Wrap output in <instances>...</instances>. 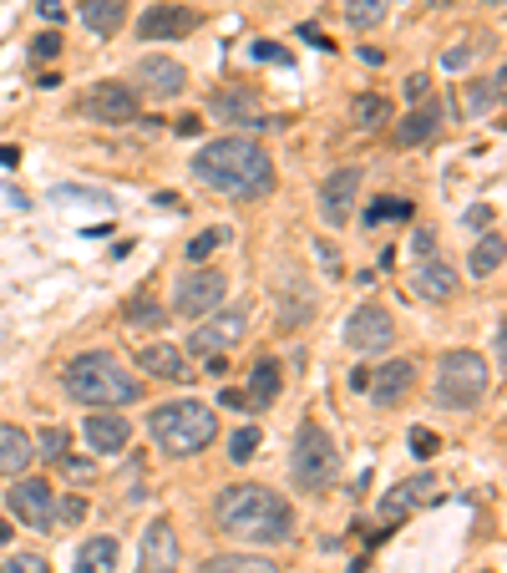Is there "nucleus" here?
<instances>
[{
    "label": "nucleus",
    "instance_id": "obj_8",
    "mask_svg": "<svg viewBox=\"0 0 507 573\" xmlns=\"http://www.w3.org/2000/svg\"><path fill=\"white\" fill-rule=\"evenodd\" d=\"M5 503H11V513L26 528H36V533H52L56 528V493H52V482H41V478H11V493H5Z\"/></svg>",
    "mask_w": 507,
    "mask_h": 573
},
{
    "label": "nucleus",
    "instance_id": "obj_41",
    "mask_svg": "<svg viewBox=\"0 0 507 573\" xmlns=\"http://www.w3.org/2000/svg\"><path fill=\"white\" fill-rule=\"evenodd\" d=\"M87 518V503H81V497H67V503L56 507V523H81Z\"/></svg>",
    "mask_w": 507,
    "mask_h": 573
},
{
    "label": "nucleus",
    "instance_id": "obj_30",
    "mask_svg": "<svg viewBox=\"0 0 507 573\" xmlns=\"http://www.w3.org/2000/svg\"><path fill=\"white\" fill-rule=\"evenodd\" d=\"M381 15H386V0H346V21L356 31L381 26Z\"/></svg>",
    "mask_w": 507,
    "mask_h": 573
},
{
    "label": "nucleus",
    "instance_id": "obj_36",
    "mask_svg": "<svg viewBox=\"0 0 507 573\" xmlns=\"http://www.w3.org/2000/svg\"><path fill=\"white\" fill-rule=\"evenodd\" d=\"M0 573H52V563L41 559V553H15V559L0 563Z\"/></svg>",
    "mask_w": 507,
    "mask_h": 573
},
{
    "label": "nucleus",
    "instance_id": "obj_42",
    "mask_svg": "<svg viewBox=\"0 0 507 573\" xmlns=\"http://www.w3.org/2000/svg\"><path fill=\"white\" fill-rule=\"evenodd\" d=\"M412 249L421 254V259H427V254H437V234H431V228H416V239H412Z\"/></svg>",
    "mask_w": 507,
    "mask_h": 573
},
{
    "label": "nucleus",
    "instance_id": "obj_12",
    "mask_svg": "<svg viewBox=\"0 0 507 573\" xmlns=\"http://www.w3.org/2000/svg\"><path fill=\"white\" fill-rule=\"evenodd\" d=\"M133 92H147V97H158V102H173V97H183L188 87V71L183 61H173V56H143L133 71Z\"/></svg>",
    "mask_w": 507,
    "mask_h": 573
},
{
    "label": "nucleus",
    "instance_id": "obj_6",
    "mask_svg": "<svg viewBox=\"0 0 507 573\" xmlns=\"http://www.w3.org/2000/svg\"><path fill=\"white\" fill-rule=\"evenodd\" d=\"M493 386V371L477 350H447L437 366V401L441 406H457V412H472Z\"/></svg>",
    "mask_w": 507,
    "mask_h": 573
},
{
    "label": "nucleus",
    "instance_id": "obj_33",
    "mask_svg": "<svg viewBox=\"0 0 507 573\" xmlns=\"http://www.w3.org/2000/svg\"><path fill=\"white\" fill-rule=\"evenodd\" d=\"M259 427H244V431H234V441H228V457H234V462H249L254 452H259Z\"/></svg>",
    "mask_w": 507,
    "mask_h": 573
},
{
    "label": "nucleus",
    "instance_id": "obj_21",
    "mask_svg": "<svg viewBox=\"0 0 507 573\" xmlns=\"http://www.w3.org/2000/svg\"><path fill=\"white\" fill-rule=\"evenodd\" d=\"M280 396V360H259L249 375V391H244V412H269Z\"/></svg>",
    "mask_w": 507,
    "mask_h": 573
},
{
    "label": "nucleus",
    "instance_id": "obj_37",
    "mask_svg": "<svg viewBox=\"0 0 507 573\" xmlns=\"http://www.w3.org/2000/svg\"><path fill=\"white\" fill-rule=\"evenodd\" d=\"M122 315H127L133 325H162V310H158V305H147V300H133V305L122 310Z\"/></svg>",
    "mask_w": 507,
    "mask_h": 573
},
{
    "label": "nucleus",
    "instance_id": "obj_13",
    "mask_svg": "<svg viewBox=\"0 0 507 573\" xmlns=\"http://www.w3.org/2000/svg\"><path fill=\"white\" fill-rule=\"evenodd\" d=\"M356 193H361V168H335L320 188V218L330 228H340L356 209Z\"/></svg>",
    "mask_w": 507,
    "mask_h": 573
},
{
    "label": "nucleus",
    "instance_id": "obj_38",
    "mask_svg": "<svg viewBox=\"0 0 507 573\" xmlns=\"http://www.w3.org/2000/svg\"><path fill=\"white\" fill-rule=\"evenodd\" d=\"M437 447H441L437 431H427V427H416V431H412V452L421 457V462H431V457H437Z\"/></svg>",
    "mask_w": 507,
    "mask_h": 573
},
{
    "label": "nucleus",
    "instance_id": "obj_43",
    "mask_svg": "<svg viewBox=\"0 0 507 573\" xmlns=\"http://www.w3.org/2000/svg\"><path fill=\"white\" fill-rule=\"evenodd\" d=\"M254 56H259V61H284V67H290V56H284L280 46H269V41H259V46H254Z\"/></svg>",
    "mask_w": 507,
    "mask_h": 573
},
{
    "label": "nucleus",
    "instance_id": "obj_20",
    "mask_svg": "<svg viewBox=\"0 0 507 573\" xmlns=\"http://www.w3.org/2000/svg\"><path fill=\"white\" fill-rule=\"evenodd\" d=\"M31 462H36L31 437L21 427H11V422H0V478H21Z\"/></svg>",
    "mask_w": 507,
    "mask_h": 573
},
{
    "label": "nucleus",
    "instance_id": "obj_32",
    "mask_svg": "<svg viewBox=\"0 0 507 573\" xmlns=\"http://www.w3.org/2000/svg\"><path fill=\"white\" fill-rule=\"evenodd\" d=\"M497 102H503V71H497L493 81H477V87H472L467 108L472 112H487V108H497Z\"/></svg>",
    "mask_w": 507,
    "mask_h": 573
},
{
    "label": "nucleus",
    "instance_id": "obj_19",
    "mask_svg": "<svg viewBox=\"0 0 507 573\" xmlns=\"http://www.w3.org/2000/svg\"><path fill=\"white\" fill-rule=\"evenodd\" d=\"M441 117H447V108H441V102H421L416 112H406V122L396 127V147H421V143H431V137L441 133Z\"/></svg>",
    "mask_w": 507,
    "mask_h": 573
},
{
    "label": "nucleus",
    "instance_id": "obj_27",
    "mask_svg": "<svg viewBox=\"0 0 507 573\" xmlns=\"http://www.w3.org/2000/svg\"><path fill=\"white\" fill-rule=\"evenodd\" d=\"M350 117H356L361 133H375V127H386V122H391V102H386V97H375V92H365V97H356Z\"/></svg>",
    "mask_w": 507,
    "mask_h": 573
},
{
    "label": "nucleus",
    "instance_id": "obj_9",
    "mask_svg": "<svg viewBox=\"0 0 507 573\" xmlns=\"http://www.w3.org/2000/svg\"><path fill=\"white\" fill-rule=\"evenodd\" d=\"M244 330H249V310L234 305V310H218V315H203V325L193 330L188 350L193 356H224L228 346H239Z\"/></svg>",
    "mask_w": 507,
    "mask_h": 573
},
{
    "label": "nucleus",
    "instance_id": "obj_39",
    "mask_svg": "<svg viewBox=\"0 0 507 573\" xmlns=\"http://www.w3.org/2000/svg\"><path fill=\"white\" fill-rule=\"evenodd\" d=\"M472 56H477V46H472V41H462V46H452V52L441 56V67H447V71H462Z\"/></svg>",
    "mask_w": 507,
    "mask_h": 573
},
{
    "label": "nucleus",
    "instance_id": "obj_1",
    "mask_svg": "<svg viewBox=\"0 0 507 573\" xmlns=\"http://www.w3.org/2000/svg\"><path fill=\"white\" fill-rule=\"evenodd\" d=\"M214 528L239 543H284L294 533V513L274 487L239 482L214 497Z\"/></svg>",
    "mask_w": 507,
    "mask_h": 573
},
{
    "label": "nucleus",
    "instance_id": "obj_49",
    "mask_svg": "<svg viewBox=\"0 0 507 573\" xmlns=\"http://www.w3.org/2000/svg\"><path fill=\"white\" fill-rule=\"evenodd\" d=\"M11 533H15V528H5V523H0V548L11 543Z\"/></svg>",
    "mask_w": 507,
    "mask_h": 573
},
{
    "label": "nucleus",
    "instance_id": "obj_14",
    "mask_svg": "<svg viewBox=\"0 0 507 573\" xmlns=\"http://www.w3.org/2000/svg\"><path fill=\"white\" fill-rule=\"evenodd\" d=\"M143 573H178V533L173 523H147L143 528Z\"/></svg>",
    "mask_w": 507,
    "mask_h": 573
},
{
    "label": "nucleus",
    "instance_id": "obj_3",
    "mask_svg": "<svg viewBox=\"0 0 507 573\" xmlns=\"http://www.w3.org/2000/svg\"><path fill=\"white\" fill-rule=\"evenodd\" d=\"M61 386H67V396L77 406H133L143 396V381L117 356H108V350L77 356L67 366V375H61Z\"/></svg>",
    "mask_w": 507,
    "mask_h": 573
},
{
    "label": "nucleus",
    "instance_id": "obj_2",
    "mask_svg": "<svg viewBox=\"0 0 507 573\" xmlns=\"http://www.w3.org/2000/svg\"><path fill=\"white\" fill-rule=\"evenodd\" d=\"M193 178L228 199H264L274 188V162L254 137H214L193 158Z\"/></svg>",
    "mask_w": 507,
    "mask_h": 573
},
{
    "label": "nucleus",
    "instance_id": "obj_45",
    "mask_svg": "<svg viewBox=\"0 0 507 573\" xmlns=\"http://www.w3.org/2000/svg\"><path fill=\"white\" fill-rule=\"evenodd\" d=\"M41 15H46V21H61V15H67V5H61V0H41Z\"/></svg>",
    "mask_w": 507,
    "mask_h": 573
},
{
    "label": "nucleus",
    "instance_id": "obj_26",
    "mask_svg": "<svg viewBox=\"0 0 507 573\" xmlns=\"http://www.w3.org/2000/svg\"><path fill=\"white\" fill-rule=\"evenodd\" d=\"M199 573H280V569H274V559H254V553H218Z\"/></svg>",
    "mask_w": 507,
    "mask_h": 573
},
{
    "label": "nucleus",
    "instance_id": "obj_46",
    "mask_svg": "<svg viewBox=\"0 0 507 573\" xmlns=\"http://www.w3.org/2000/svg\"><path fill=\"white\" fill-rule=\"evenodd\" d=\"M218 406H234V412H244V391H224V396H218Z\"/></svg>",
    "mask_w": 507,
    "mask_h": 573
},
{
    "label": "nucleus",
    "instance_id": "obj_4",
    "mask_svg": "<svg viewBox=\"0 0 507 573\" xmlns=\"http://www.w3.org/2000/svg\"><path fill=\"white\" fill-rule=\"evenodd\" d=\"M147 431L168 457H199L218 437V416L203 401H168L147 416Z\"/></svg>",
    "mask_w": 507,
    "mask_h": 573
},
{
    "label": "nucleus",
    "instance_id": "obj_29",
    "mask_svg": "<svg viewBox=\"0 0 507 573\" xmlns=\"http://www.w3.org/2000/svg\"><path fill=\"white\" fill-rule=\"evenodd\" d=\"M396 218H412V199L386 193V199H375L371 209H365V224H396Z\"/></svg>",
    "mask_w": 507,
    "mask_h": 573
},
{
    "label": "nucleus",
    "instance_id": "obj_44",
    "mask_svg": "<svg viewBox=\"0 0 507 573\" xmlns=\"http://www.w3.org/2000/svg\"><path fill=\"white\" fill-rule=\"evenodd\" d=\"M427 92H431V81H427V77H412V81H406V97H412V102H421Z\"/></svg>",
    "mask_w": 507,
    "mask_h": 573
},
{
    "label": "nucleus",
    "instance_id": "obj_28",
    "mask_svg": "<svg viewBox=\"0 0 507 573\" xmlns=\"http://www.w3.org/2000/svg\"><path fill=\"white\" fill-rule=\"evenodd\" d=\"M497 269H503V234H487V239H477V249H472V274L487 280Z\"/></svg>",
    "mask_w": 507,
    "mask_h": 573
},
{
    "label": "nucleus",
    "instance_id": "obj_25",
    "mask_svg": "<svg viewBox=\"0 0 507 573\" xmlns=\"http://www.w3.org/2000/svg\"><path fill=\"white\" fill-rule=\"evenodd\" d=\"M77 573H117V543L112 538H87L77 548Z\"/></svg>",
    "mask_w": 507,
    "mask_h": 573
},
{
    "label": "nucleus",
    "instance_id": "obj_15",
    "mask_svg": "<svg viewBox=\"0 0 507 573\" xmlns=\"http://www.w3.org/2000/svg\"><path fill=\"white\" fill-rule=\"evenodd\" d=\"M193 26H199V11H188V5H153V11L143 15L137 36L143 41H183Z\"/></svg>",
    "mask_w": 507,
    "mask_h": 573
},
{
    "label": "nucleus",
    "instance_id": "obj_7",
    "mask_svg": "<svg viewBox=\"0 0 507 573\" xmlns=\"http://www.w3.org/2000/svg\"><path fill=\"white\" fill-rule=\"evenodd\" d=\"M137 92L127 81H92L87 92H81L77 112L87 122H108V127H122V122H137Z\"/></svg>",
    "mask_w": 507,
    "mask_h": 573
},
{
    "label": "nucleus",
    "instance_id": "obj_48",
    "mask_svg": "<svg viewBox=\"0 0 507 573\" xmlns=\"http://www.w3.org/2000/svg\"><path fill=\"white\" fill-rule=\"evenodd\" d=\"M0 162H5V168H15V147H0Z\"/></svg>",
    "mask_w": 507,
    "mask_h": 573
},
{
    "label": "nucleus",
    "instance_id": "obj_31",
    "mask_svg": "<svg viewBox=\"0 0 507 573\" xmlns=\"http://www.w3.org/2000/svg\"><path fill=\"white\" fill-rule=\"evenodd\" d=\"M67 431H61V427H46V431H41V441H31V447H36V452H41V462H61V457H67Z\"/></svg>",
    "mask_w": 507,
    "mask_h": 573
},
{
    "label": "nucleus",
    "instance_id": "obj_23",
    "mask_svg": "<svg viewBox=\"0 0 507 573\" xmlns=\"http://www.w3.org/2000/svg\"><path fill=\"white\" fill-rule=\"evenodd\" d=\"M431 487H437V482H431V478H412V482H401L396 493H386V503H381V518H386V523L406 518V513H412V507L421 503V497H431Z\"/></svg>",
    "mask_w": 507,
    "mask_h": 573
},
{
    "label": "nucleus",
    "instance_id": "obj_40",
    "mask_svg": "<svg viewBox=\"0 0 507 573\" xmlns=\"http://www.w3.org/2000/svg\"><path fill=\"white\" fill-rule=\"evenodd\" d=\"M56 52H61V36H56V31H46V36H36V46H31V56H36V61H52Z\"/></svg>",
    "mask_w": 507,
    "mask_h": 573
},
{
    "label": "nucleus",
    "instance_id": "obj_51",
    "mask_svg": "<svg viewBox=\"0 0 507 573\" xmlns=\"http://www.w3.org/2000/svg\"><path fill=\"white\" fill-rule=\"evenodd\" d=\"M487 5H503V0H487Z\"/></svg>",
    "mask_w": 507,
    "mask_h": 573
},
{
    "label": "nucleus",
    "instance_id": "obj_22",
    "mask_svg": "<svg viewBox=\"0 0 507 573\" xmlns=\"http://www.w3.org/2000/svg\"><path fill=\"white\" fill-rule=\"evenodd\" d=\"M127 21V0H81V26L92 36H117Z\"/></svg>",
    "mask_w": 507,
    "mask_h": 573
},
{
    "label": "nucleus",
    "instance_id": "obj_11",
    "mask_svg": "<svg viewBox=\"0 0 507 573\" xmlns=\"http://www.w3.org/2000/svg\"><path fill=\"white\" fill-rule=\"evenodd\" d=\"M391 340H396V325H391V315L381 305L350 310V321H346V346L350 350H361V356H381V350H391Z\"/></svg>",
    "mask_w": 507,
    "mask_h": 573
},
{
    "label": "nucleus",
    "instance_id": "obj_34",
    "mask_svg": "<svg viewBox=\"0 0 507 573\" xmlns=\"http://www.w3.org/2000/svg\"><path fill=\"white\" fill-rule=\"evenodd\" d=\"M224 239H228V228H209V234H199V239L188 244V259H193V265H203V259H209V254H214Z\"/></svg>",
    "mask_w": 507,
    "mask_h": 573
},
{
    "label": "nucleus",
    "instance_id": "obj_10",
    "mask_svg": "<svg viewBox=\"0 0 507 573\" xmlns=\"http://www.w3.org/2000/svg\"><path fill=\"white\" fill-rule=\"evenodd\" d=\"M224 290H228V280L218 274V269H193V274L178 280L173 305H178V315H188V321H203V315H214L218 310Z\"/></svg>",
    "mask_w": 507,
    "mask_h": 573
},
{
    "label": "nucleus",
    "instance_id": "obj_50",
    "mask_svg": "<svg viewBox=\"0 0 507 573\" xmlns=\"http://www.w3.org/2000/svg\"><path fill=\"white\" fill-rule=\"evenodd\" d=\"M431 5H452V0H431Z\"/></svg>",
    "mask_w": 507,
    "mask_h": 573
},
{
    "label": "nucleus",
    "instance_id": "obj_24",
    "mask_svg": "<svg viewBox=\"0 0 507 573\" xmlns=\"http://www.w3.org/2000/svg\"><path fill=\"white\" fill-rule=\"evenodd\" d=\"M137 360H143L147 375H162V381H188V375H193L183 366V350H178V346H147Z\"/></svg>",
    "mask_w": 507,
    "mask_h": 573
},
{
    "label": "nucleus",
    "instance_id": "obj_17",
    "mask_svg": "<svg viewBox=\"0 0 507 573\" xmlns=\"http://www.w3.org/2000/svg\"><path fill=\"white\" fill-rule=\"evenodd\" d=\"M412 290L421 294V300H431V305H441V300L457 294V269L447 265V259H437V254H427V259L412 269Z\"/></svg>",
    "mask_w": 507,
    "mask_h": 573
},
{
    "label": "nucleus",
    "instance_id": "obj_47",
    "mask_svg": "<svg viewBox=\"0 0 507 573\" xmlns=\"http://www.w3.org/2000/svg\"><path fill=\"white\" fill-rule=\"evenodd\" d=\"M305 41H309V46H320V52H330V41H325L315 26H305Z\"/></svg>",
    "mask_w": 507,
    "mask_h": 573
},
{
    "label": "nucleus",
    "instance_id": "obj_5",
    "mask_svg": "<svg viewBox=\"0 0 507 573\" xmlns=\"http://www.w3.org/2000/svg\"><path fill=\"white\" fill-rule=\"evenodd\" d=\"M335 478H340V447L320 422H300L290 447V482L300 493H325V487H335Z\"/></svg>",
    "mask_w": 507,
    "mask_h": 573
},
{
    "label": "nucleus",
    "instance_id": "obj_35",
    "mask_svg": "<svg viewBox=\"0 0 507 573\" xmlns=\"http://www.w3.org/2000/svg\"><path fill=\"white\" fill-rule=\"evenodd\" d=\"M214 112H218V117H239V122H244V112H254V97H249V92L214 97Z\"/></svg>",
    "mask_w": 507,
    "mask_h": 573
},
{
    "label": "nucleus",
    "instance_id": "obj_18",
    "mask_svg": "<svg viewBox=\"0 0 507 573\" xmlns=\"http://www.w3.org/2000/svg\"><path fill=\"white\" fill-rule=\"evenodd\" d=\"M81 437H87V447L102 457H117L127 441H133V427H127V416H112V412H97L87 416V427H81Z\"/></svg>",
    "mask_w": 507,
    "mask_h": 573
},
{
    "label": "nucleus",
    "instance_id": "obj_16",
    "mask_svg": "<svg viewBox=\"0 0 507 573\" xmlns=\"http://www.w3.org/2000/svg\"><path fill=\"white\" fill-rule=\"evenodd\" d=\"M416 386V366L412 360H386V366H375L371 381H365V391H371L375 406H396L406 391Z\"/></svg>",
    "mask_w": 507,
    "mask_h": 573
}]
</instances>
